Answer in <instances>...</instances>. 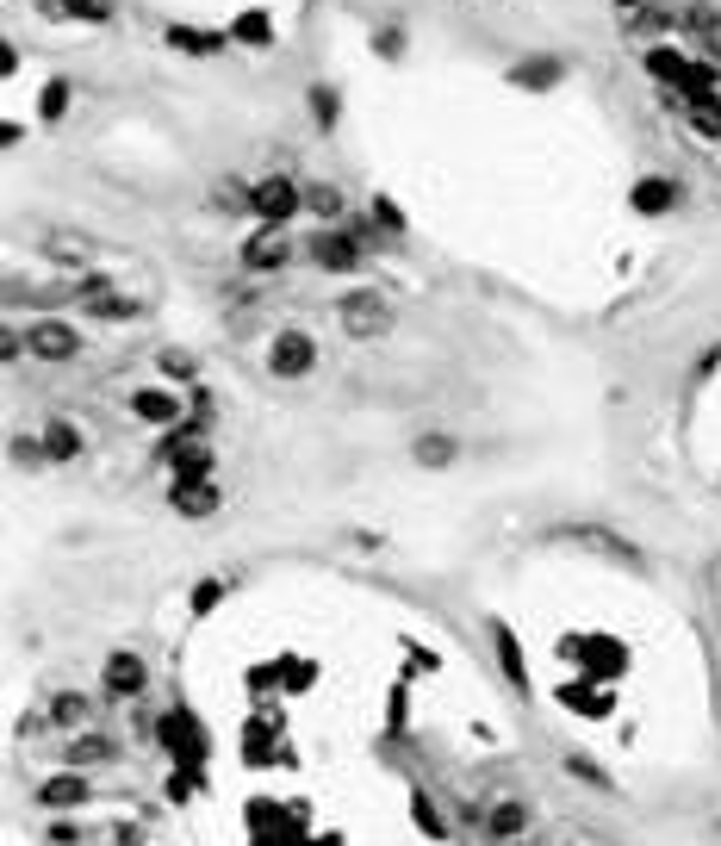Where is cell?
<instances>
[{
    "label": "cell",
    "mask_w": 721,
    "mask_h": 846,
    "mask_svg": "<svg viewBox=\"0 0 721 846\" xmlns=\"http://www.w3.org/2000/svg\"><path fill=\"white\" fill-rule=\"evenodd\" d=\"M249 212L262 218V224H286L299 212V187L286 181V175H268V181H255L249 187Z\"/></svg>",
    "instance_id": "cell-1"
},
{
    "label": "cell",
    "mask_w": 721,
    "mask_h": 846,
    "mask_svg": "<svg viewBox=\"0 0 721 846\" xmlns=\"http://www.w3.org/2000/svg\"><path fill=\"white\" fill-rule=\"evenodd\" d=\"M268 368H274L280 380H299V374H311V368H317V343H311L305 330H280V336H274Z\"/></svg>",
    "instance_id": "cell-2"
},
{
    "label": "cell",
    "mask_w": 721,
    "mask_h": 846,
    "mask_svg": "<svg viewBox=\"0 0 721 846\" xmlns=\"http://www.w3.org/2000/svg\"><path fill=\"white\" fill-rule=\"evenodd\" d=\"M342 330L349 336H380L386 324H392V312H386V299L380 293H355V299H342Z\"/></svg>",
    "instance_id": "cell-3"
},
{
    "label": "cell",
    "mask_w": 721,
    "mask_h": 846,
    "mask_svg": "<svg viewBox=\"0 0 721 846\" xmlns=\"http://www.w3.org/2000/svg\"><path fill=\"white\" fill-rule=\"evenodd\" d=\"M311 256L324 262V268H355L361 262V243L349 231H324V237H311Z\"/></svg>",
    "instance_id": "cell-4"
},
{
    "label": "cell",
    "mask_w": 721,
    "mask_h": 846,
    "mask_svg": "<svg viewBox=\"0 0 721 846\" xmlns=\"http://www.w3.org/2000/svg\"><path fill=\"white\" fill-rule=\"evenodd\" d=\"M684 32L690 38H703V50H709V63H721V19H715V7H684Z\"/></svg>",
    "instance_id": "cell-5"
},
{
    "label": "cell",
    "mask_w": 721,
    "mask_h": 846,
    "mask_svg": "<svg viewBox=\"0 0 721 846\" xmlns=\"http://www.w3.org/2000/svg\"><path fill=\"white\" fill-rule=\"evenodd\" d=\"M44 455H50V461H75V455H81L75 423H63V417H56V423H44Z\"/></svg>",
    "instance_id": "cell-6"
},
{
    "label": "cell",
    "mask_w": 721,
    "mask_h": 846,
    "mask_svg": "<svg viewBox=\"0 0 721 846\" xmlns=\"http://www.w3.org/2000/svg\"><path fill=\"white\" fill-rule=\"evenodd\" d=\"M286 256H293V249H286V237L274 231V224H268V231L255 237V243H249V268H280Z\"/></svg>",
    "instance_id": "cell-7"
},
{
    "label": "cell",
    "mask_w": 721,
    "mask_h": 846,
    "mask_svg": "<svg viewBox=\"0 0 721 846\" xmlns=\"http://www.w3.org/2000/svg\"><path fill=\"white\" fill-rule=\"evenodd\" d=\"M106 685L119 691V697H131V691H143V666L131 660V654H112V666H106Z\"/></svg>",
    "instance_id": "cell-8"
},
{
    "label": "cell",
    "mask_w": 721,
    "mask_h": 846,
    "mask_svg": "<svg viewBox=\"0 0 721 846\" xmlns=\"http://www.w3.org/2000/svg\"><path fill=\"white\" fill-rule=\"evenodd\" d=\"M175 504H181L187 517H206L212 504H218V492H212V486H199V479H181V486H175Z\"/></svg>",
    "instance_id": "cell-9"
},
{
    "label": "cell",
    "mask_w": 721,
    "mask_h": 846,
    "mask_svg": "<svg viewBox=\"0 0 721 846\" xmlns=\"http://www.w3.org/2000/svg\"><path fill=\"white\" fill-rule=\"evenodd\" d=\"M634 200H641L647 212H666V206H678V187L672 181H641V187H634Z\"/></svg>",
    "instance_id": "cell-10"
},
{
    "label": "cell",
    "mask_w": 721,
    "mask_h": 846,
    "mask_svg": "<svg viewBox=\"0 0 721 846\" xmlns=\"http://www.w3.org/2000/svg\"><path fill=\"white\" fill-rule=\"evenodd\" d=\"M38 355H56V361L75 355V336H69L63 324H44V330H38Z\"/></svg>",
    "instance_id": "cell-11"
},
{
    "label": "cell",
    "mask_w": 721,
    "mask_h": 846,
    "mask_svg": "<svg viewBox=\"0 0 721 846\" xmlns=\"http://www.w3.org/2000/svg\"><path fill=\"white\" fill-rule=\"evenodd\" d=\"M417 461H423V467L454 461V442H448V436H423V442H417Z\"/></svg>",
    "instance_id": "cell-12"
},
{
    "label": "cell",
    "mask_w": 721,
    "mask_h": 846,
    "mask_svg": "<svg viewBox=\"0 0 721 846\" xmlns=\"http://www.w3.org/2000/svg\"><path fill=\"white\" fill-rule=\"evenodd\" d=\"M63 13H75V19H112V0H63Z\"/></svg>",
    "instance_id": "cell-13"
},
{
    "label": "cell",
    "mask_w": 721,
    "mask_h": 846,
    "mask_svg": "<svg viewBox=\"0 0 721 846\" xmlns=\"http://www.w3.org/2000/svg\"><path fill=\"white\" fill-rule=\"evenodd\" d=\"M516 828H523V809H516V803H504V809H492V834H516Z\"/></svg>",
    "instance_id": "cell-14"
},
{
    "label": "cell",
    "mask_w": 721,
    "mask_h": 846,
    "mask_svg": "<svg viewBox=\"0 0 721 846\" xmlns=\"http://www.w3.org/2000/svg\"><path fill=\"white\" fill-rule=\"evenodd\" d=\"M137 411H143V417H156V423H162V417H175V405H168L162 392H137Z\"/></svg>",
    "instance_id": "cell-15"
},
{
    "label": "cell",
    "mask_w": 721,
    "mask_h": 846,
    "mask_svg": "<svg viewBox=\"0 0 721 846\" xmlns=\"http://www.w3.org/2000/svg\"><path fill=\"white\" fill-rule=\"evenodd\" d=\"M311 212H324V218H342V200L330 187H311Z\"/></svg>",
    "instance_id": "cell-16"
},
{
    "label": "cell",
    "mask_w": 721,
    "mask_h": 846,
    "mask_svg": "<svg viewBox=\"0 0 721 846\" xmlns=\"http://www.w3.org/2000/svg\"><path fill=\"white\" fill-rule=\"evenodd\" d=\"M63 100H69V88H63V81H50V88H44V112H50V119L63 112Z\"/></svg>",
    "instance_id": "cell-17"
},
{
    "label": "cell",
    "mask_w": 721,
    "mask_h": 846,
    "mask_svg": "<svg viewBox=\"0 0 721 846\" xmlns=\"http://www.w3.org/2000/svg\"><path fill=\"white\" fill-rule=\"evenodd\" d=\"M50 797H56V803H75V797H81V784H75V778H56V784H50Z\"/></svg>",
    "instance_id": "cell-18"
},
{
    "label": "cell",
    "mask_w": 721,
    "mask_h": 846,
    "mask_svg": "<svg viewBox=\"0 0 721 846\" xmlns=\"http://www.w3.org/2000/svg\"><path fill=\"white\" fill-rule=\"evenodd\" d=\"M554 75H560L554 63H529V69H523V81H535V88H541V81H554Z\"/></svg>",
    "instance_id": "cell-19"
}]
</instances>
